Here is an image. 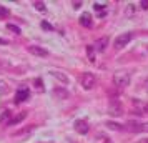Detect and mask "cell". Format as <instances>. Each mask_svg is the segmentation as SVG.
I'll return each mask as SVG.
<instances>
[{"label": "cell", "instance_id": "cell-1", "mask_svg": "<svg viewBox=\"0 0 148 143\" xmlns=\"http://www.w3.org/2000/svg\"><path fill=\"white\" fill-rule=\"evenodd\" d=\"M113 83L116 88H125L130 85V75H128V72L125 70H118V72H115L113 73Z\"/></svg>", "mask_w": 148, "mask_h": 143}, {"label": "cell", "instance_id": "cell-2", "mask_svg": "<svg viewBox=\"0 0 148 143\" xmlns=\"http://www.w3.org/2000/svg\"><path fill=\"white\" fill-rule=\"evenodd\" d=\"M80 82H82V87L85 90H92L95 85H97V77H95L93 73H90V72H85V73L82 75Z\"/></svg>", "mask_w": 148, "mask_h": 143}, {"label": "cell", "instance_id": "cell-3", "mask_svg": "<svg viewBox=\"0 0 148 143\" xmlns=\"http://www.w3.org/2000/svg\"><path fill=\"white\" fill-rule=\"evenodd\" d=\"M133 38V34L132 32H127V34H121L116 37V40H115V47L116 48H123L128 45V42Z\"/></svg>", "mask_w": 148, "mask_h": 143}, {"label": "cell", "instance_id": "cell-4", "mask_svg": "<svg viewBox=\"0 0 148 143\" xmlns=\"http://www.w3.org/2000/svg\"><path fill=\"white\" fill-rule=\"evenodd\" d=\"M28 96H30V92H28V88H18L17 90V93H15V102L17 103H22V102H25Z\"/></svg>", "mask_w": 148, "mask_h": 143}, {"label": "cell", "instance_id": "cell-5", "mask_svg": "<svg viewBox=\"0 0 148 143\" xmlns=\"http://www.w3.org/2000/svg\"><path fill=\"white\" fill-rule=\"evenodd\" d=\"M128 128L132 131H148V122H145V123L128 122Z\"/></svg>", "mask_w": 148, "mask_h": 143}, {"label": "cell", "instance_id": "cell-6", "mask_svg": "<svg viewBox=\"0 0 148 143\" xmlns=\"http://www.w3.org/2000/svg\"><path fill=\"white\" fill-rule=\"evenodd\" d=\"M107 45H108V37H101V38H98V40L93 43V48L97 52H105Z\"/></svg>", "mask_w": 148, "mask_h": 143}, {"label": "cell", "instance_id": "cell-7", "mask_svg": "<svg viewBox=\"0 0 148 143\" xmlns=\"http://www.w3.org/2000/svg\"><path fill=\"white\" fill-rule=\"evenodd\" d=\"M28 52L32 55H35V57H47L48 52L45 50V48H42V47H37V45H30L28 47Z\"/></svg>", "mask_w": 148, "mask_h": 143}, {"label": "cell", "instance_id": "cell-8", "mask_svg": "<svg viewBox=\"0 0 148 143\" xmlns=\"http://www.w3.org/2000/svg\"><path fill=\"white\" fill-rule=\"evenodd\" d=\"M75 130L82 135H85V133H88V123L85 120H77L75 122Z\"/></svg>", "mask_w": 148, "mask_h": 143}, {"label": "cell", "instance_id": "cell-9", "mask_svg": "<svg viewBox=\"0 0 148 143\" xmlns=\"http://www.w3.org/2000/svg\"><path fill=\"white\" fill-rule=\"evenodd\" d=\"M80 23L83 25V27L90 28L92 25H93V20H92V15L88 14V12H85V14H82V17H80Z\"/></svg>", "mask_w": 148, "mask_h": 143}, {"label": "cell", "instance_id": "cell-10", "mask_svg": "<svg viewBox=\"0 0 148 143\" xmlns=\"http://www.w3.org/2000/svg\"><path fill=\"white\" fill-rule=\"evenodd\" d=\"M108 112H110L112 115H123V108H121L120 103H116V102L110 103V108H108Z\"/></svg>", "mask_w": 148, "mask_h": 143}, {"label": "cell", "instance_id": "cell-11", "mask_svg": "<svg viewBox=\"0 0 148 143\" xmlns=\"http://www.w3.org/2000/svg\"><path fill=\"white\" fill-rule=\"evenodd\" d=\"M52 93H53V96H57L58 100H65V98H68V96H70V93H68L65 88H55Z\"/></svg>", "mask_w": 148, "mask_h": 143}, {"label": "cell", "instance_id": "cell-12", "mask_svg": "<svg viewBox=\"0 0 148 143\" xmlns=\"http://www.w3.org/2000/svg\"><path fill=\"white\" fill-rule=\"evenodd\" d=\"M25 116H27V113H25V112H22V113H18L17 116H14V118L8 122V125H10V127H14V125H17V123H20L22 120L25 118Z\"/></svg>", "mask_w": 148, "mask_h": 143}, {"label": "cell", "instance_id": "cell-13", "mask_svg": "<svg viewBox=\"0 0 148 143\" xmlns=\"http://www.w3.org/2000/svg\"><path fill=\"white\" fill-rule=\"evenodd\" d=\"M93 8L98 12V17H103L105 12H107V5H105V3H98V2H97V3L93 5Z\"/></svg>", "mask_w": 148, "mask_h": 143}, {"label": "cell", "instance_id": "cell-14", "mask_svg": "<svg viewBox=\"0 0 148 143\" xmlns=\"http://www.w3.org/2000/svg\"><path fill=\"white\" fill-rule=\"evenodd\" d=\"M52 77H55L57 80H60L62 83H68V78H67V75H63L62 72H52Z\"/></svg>", "mask_w": 148, "mask_h": 143}, {"label": "cell", "instance_id": "cell-15", "mask_svg": "<svg viewBox=\"0 0 148 143\" xmlns=\"http://www.w3.org/2000/svg\"><path fill=\"white\" fill-rule=\"evenodd\" d=\"M10 120H12V112H3V113H2V115H0V123H5V122H10Z\"/></svg>", "mask_w": 148, "mask_h": 143}, {"label": "cell", "instance_id": "cell-16", "mask_svg": "<svg viewBox=\"0 0 148 143\" xmlns=\"http://www.w3.org/2000/svg\"><path fill=\"white\" fill-rule=\"evenodd\" d=\"M105 125H107V127H108V128H110V130H118V131H120V130H123V128H125L123 125H120V123H115V122H107V123H105Z\"/></svg>", "mask_w": 148, "mask_h": 143}, {"label": "cell", "instance_id": "cell-17", "mask_svg": "<svg viewBox=\"0 0 148 143\" xmlns=\"http://www.w3.org/2000/svg\"><path fill=\"white\" fill-rule=\"evenodd\" d=\"M87 57H88L90 62H95V48H93V45H88L87 47Z\"/></svg>", "mask_w": 148, "mask_h": 143}, {"label": "cell", "instance_id": "cell-18", "mask_svg": "<svg viewBox=\"0 0 148 143\" xmlns=\"http://www.w3.org/2000/svg\"><path fill=\"white\" fill-rule=\"evenodd\" d=\"M132 15H135V5L133 3L127 5V8H125V17H132Z\"/></svg>", "mask_w": 148, "mask_h": 143}, {"label": "cell", "instance_id": "cell-19", "mask_svg": "<svg viewBox=\"0 0 148 143\" xmlns=\"http://www.w3.org/2000/svg\"><path fill=\"white\" fill-rule=\"evenodd\" d=\"M8 15H10L8 8L3 7V5H0V18H5V17H8Z\"/></svg>", "mask_w": 148, "mask_h": 143}, {"label": "cell", "instance_id": "cell-20", "mask_svg": "<svg viewBox=\"0 0 148 143\" xmlns=\"http://www.w3.org/2000/svg\"><path fill=\"white\" fill-rule=\"evenodd\" d=\"M7 28L10 32H14V34H20V28L17 27V25H14V23H7Z\"/></svg>", "mask_w": 148, "mask_h": 143}, {"label": "cell", "instance_id": "cell-21", "mask_svg": "<svg viewBox=\"0 0 148 143\" xmlns=\"http://www.w3.org/2000/svg\"><path fill=\"white\" fill-rule=\"evenodd\" d=\"M34 5H35V8H37V10H40V12H45V10H47L43 2H35Z\"/></svg>", "mask_w": 148, "mask_h": 143}, {"label": "cell", "instance_id": "cell-22", "mask_svg": "<svg viewBox=\"0 0 148 143\" xmlns=\"http://www.w3.org/2000/svg\"><path fill=\"white\" fill-rule=\"evenodd\" d=\"M35 85H37V88H40V92H43V83H42L40 78H37V80H35Z\"/></svg>", "mask_w": 148, "mask_h": 143}, {"label": "cell", "instance_id": "cell-23", "mask_svg": "<svg viewBox=\"0 0 148 143\" xmlns=\"http://www.w3.org/2000/svg\"><path fill=\"white\" fill-rule=\"evenodd\" d=\"M42 27L45 28V30H52V25H50L48 22H42Z\"/></svg>", "mask_w": 148, "mask_h": 143}, {"label": "cell", "instance_id": "cell-24", "mask_svg": "<svg viewBox=\"0 0 148 143\" xmlns=\"http://www.w3.org/2000/svg\"><path fill=\"white\" fill-rule=\"evenodd\" d=\"M141 8L143 10H148V0H141Z\"/></svg>", "mask_w": 148, "mask_h": 143}, {"label": "cell", "instance_id": "cell-25", "mask_svg": "<svg viewBox=\"0 0 148 143\" xmlns=\"http://www.w3.org/2000/svg\"><path fill=\"white\" fill-rule=\"evenodd\" d=\"M3 87H5V83H0V92H7V90L3 88Z\"/></svg>", "mask_w": 148, "mask_h": 143}, {"label": "cell", "instance_id": "cell-26", "mask_svg": "<svg viewBox=\"0 0 148 143\" xmlns=\"http://www.w3.org/2000/svg\"><path fill=\"white\" fill-rule=\"evenodd\" d=\"M0 43H7V40H2V38H0Z\"/></svg>", "mask_w": 148, "mask_h": 143}, {"label": "cell", "instance_id": "cell-27", "mask_svg": "<svg viewBox=\"0 0 148 143\" xmlns=\"http://www.w3.org/2000/svg\"><path fill=\"white\" fill-rule=\"evenodd\" d=\"M145 143H148V140H145Z\"/></svg>", "mask_w": 148, "mask_h": 143}]
</instances>
